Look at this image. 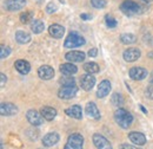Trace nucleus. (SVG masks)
<instances>
[{"instance_id": "39448f33", "label": "nucleus", "mask_w": 153, "mask_h": 149, "mask_svg": "<svg viewBox=\"0 0 153 149\" xmlns=\"http://www.w3.org/2000/svg\"><path fill=\"white\" fill-rule=\"evenodd\" d=\"M76 93H78V88L76 85H68V87H61V89L59 90L58 96L62 99H70L76 97Z\"/></svg>"}, {"instance_id": "6ab92c4d", "label": "nucleus", "mask_w": 153, "mask_h": 149, "mask_svg": "<svg viewBox=\"0 0 153 149\" xmlns=\"http://www.w3.org/2000/svg\"><path fill=\"white\" fill-rule=\"evenodd\" d=\"M140 57V51L135 47H131V49H127L125 52H124V59L126 62H134L137 60L138 58Z\"/></svg>"}, {"instance_id": "a878e982", "label": "nucleus", "mask_w": 153, "mask_h": 149, "mask_svg": "<svg viewBox=\"0 0 153 149\" xmlns=\"http://www.w3.org/2000/svg\"><path fill=\"white\" fill-rule=\"evenodd\" d=\"M45 29V25L41 20H33V23L31 24V30L34 32V33H41Z\"/></svg>"}, {"instance_id": "9b49d317", "label": "nucleus", "mask_w": 153, "mask_h": 149, "mask_svg": "<svg viewBox=\"0 0 153 149\" xmlns=\"http://www.w3.org/2000/svg\"><path fill=\"white\" fill-rule=\"evenodd\" d=\"M26 1L25 0H6L5 1V6L8 11H19L21 8L25 7Z\"/></svg>"}, {"instance_id": "dca6fc26", "label": "nucleus", "mask_w": 153, "mask_h": 149, "mask_svg": "<svg viewBox=\"0 0 153 149\" xmlns=\"http://www.w3.org/2000/svg\"><path fill=\"white\" fill-rule=\"evenodd\" d=\"M59 142V135L57 132H50L42 138V144L45 147H52Z\"/></svg>"}, {"instance_id": "c9c22d12", "label": "nucleus", "mask_w": 153, "mask_h": 149, "mask_svg": "<svg viewBox=\"0 0 153 149\" xmlns=\"http://www.w3.org/2000/svg\"><path fill=\"white\" fill-rule=\"evenodd\" d=\"M97 55H98V49L97 47H93V49H91L88 51V56L90 57H96Z\"/></svg>"}, {"instance_id": "b1692460", "label": "nucleus", "mask_w": 153, "mask_h": 149, "mask_svg": "<svg viewBox=\"0 0 153 149\" xmlns=\"http://www.w3.org/2000/svg\"><path fill=\"white\" fill-rule=\"evenodd\" d=\"M16 39H17V41L19 44H27L31 40V36L27 32H25V31H17Z\"/></svg>"}, {"instance_id": "a19ab883", "label": "nucleus", "mask_w": 153, "mask_h": 149, "mask_svg": "<svg viewBox=\"0 0 153 149\" xmlns=\"http://www.w3.org/2000/svg\"><path fill=\"white\" fill-rule=\"evenodd\" d=\"M141 1H144V2H151L153 0H141Z\"/></svg>"}, {"instance_id": "7c9ffc66", "label": "nucleus", "mask_w": 153, "mask_h": 149, "mask_svg": "<svg viewBox=\"0 0 153 149\" xmlns=\"http://www.w3.org/2000/svg\"><path fill=\"white\" fill-rule=\"evenodd\" d=\"M10 53H11V49H10L8 46L2 45V46H1V50H0V58H1V59H5L6 57L10 56Z\"/></svg>"}, {"instance_id": "2f4dec72", "label": "nucleus", "mask_w": 153, "mask_h": 149, "mask_svg": "<svg viewBox=\"0 0 153 149\" xmlns=\"http://www.w3.org/2000/svg\"><path fill=\"white\" fill-rule=\"evenodd\" d=\"M105 21H106V25H107L110 29H113V27L117 26V20H115L113 17L108 16V14L105 17Z\"/></svg>"}, {"instance_id": "aec40b11", "label": "nucleus", "mask_w": 153, "mask_h": 149, "mask_svg": "<svg viewBox=\"0 0 153 149\" xmlns=\"http://www.w3.org/2000/svg\"><path fill=\"white\" fill-rule=\"evenodd\" d=\"M14 66H16V69L18 70V72H20L21 74H27L30 72V70H31V65H30V63L28 62H26V60H17L16 63H14Z\"/></svg>"}, {"instance_id": "4c0bfd02", "label": "nucleus", "mask_w": 153, "mask_h": 149, "mask_svg": "<svg viewBox=\"0 0 153 149\" xmlns=\"http://www.w3.org/2000/svg\"><path fill=\"white\" fill-rule=\"evenodd\" d=\"M0 77H1V84H0V85H1V87H4V85H5V83H6V81H7V78H6V76H5L4 74H0Z\"/></svg>"}, {"instance_id": "f8f14e48", "label": "nucleus", "mask_w": 153, "mask_h": 149, "mask_svg": "<svg viewBox=\"0 0 153 149\" xmlns=\"http://www.w3.org/2000/svg\"><path fill=\"white\" fill-rule=\"evenodd\" d=\"M38 74L41 79L48 81L54 76V70L50 65H42L38 69Z\"/></svg>"}, {"instance_id": "ea45409f", "label": "nucleus", "mask_w": 153, "mask_h": 149, "mask_svg": "<svg viewBox=\"0 0 153 149\" xmlns=\"http://www.w3.org/2000/svg\"><path fill=\"white\" fill-rule=\"evenodd\" d=\"M140 109L143 110V112H145V114H147V110H146V109H145V108H144L143 105H140Z\"/></svg>"}, {"instance_id": "f257e3e1", "label": "nucleus", "mask_w": 153, "mask_h": 149, "mask_svg": "<svg viewBox=\"0 0 153 149\" xmlns=\"http://www.w3.org/2000/svg\"><path fill=\"white\" fill-rule=\"evenodd\" d=\"M114 120L119 127H121L123 129H127L133 122V116L127 110L120 108L114 112Z\"/></svg>"}, {"instance_id": "f03ea898", "label": "nucleus", "mask_w": 153, "mask_h": 149, "mask_svg": "<svg viewBox=\"0 0 153 149\" xmlns=\"http://www.w3.org/2000/svg\"><path fill=\"white\" fill-rule=\"evenodd\" d=\"M120 10L126 16H137V14H140L143 12L141 6L138 5L137 2L132 1V0H125L120 5Z\"/></svg>"}, {"instance_id": "a211bd4d", "label": "nucleus", "mask_w": 153, "mask_h": 149, "mask_svg": "<svg viewBox=\"0 0 153 149\" xmlns=\"http://www.w3.org/2000/svg\"><path fill=\"white\" fill-rule=\"evenodd\" d=\"M48 32L50 35L53 38H57V39H60L62 38L64 33H65V29L61 26V25H58V24H53L48 27Z\"/></svg>"}, {"instance_id": "4468645a", "label": "nucleus", "mask_w": 153, "mask_h": 149, "mask_svg": "<svg viewBox=\"0 0 153 149\" xmlns=\"http://www.w3.org/2000/svg\"><path fill=\"white\" fill-rule=\"evenodd\" d=\"M111 83L108 81H102L99 87H98V90H97V96L99 98H104L105 96H107L110 91H111Z\"/></svg>"}, {"instance_id": "cd10ccee", "label": "nucleus", "mask_w": 153, "mask_h": 149, "mask_svg": "<svg viewBox=\"0 0 153 149\" xmlns=\"http://www.w3.org/2000/svg\"><path fill=\"white\" fill-rule=\"evenodd\" d=\"M33 19V12L32 11H25L24 13L20 14V21L22 24H27Z\"/></svg>"}, {"instance_id": "4be33fe9", "label": "nucleus", "mask_w": 153, "mask_h": 149, "mask_svg": "<svg viewBox=\"0 0 153 149\" xmlns=\"http://www.w3.org/2000/svg\"><path fill=\"white\" fill-rule=\"evenodd\" d=\"M76 71H78L76 66L73 65L72 63H66V64L60 65V72L65 76H72V74H76Z\"/></svg>"}, {"instance_id": "f3484780", "label": "nucleus", "mask_w": 153, "mask_h": 149, "mask_svg": "<svg viewBox=\"0 0 153 149\" xmlns=\"http://www.w3.org/2000/svg\"><path fill=\"white\" fill-rule=\"evenodd\" d=\"M66 115H68L70 117H72V118H76V120H81V117H82V110H81V107L80 105H72V107H70V108H67L66 110Z\"/></svg>"}, {"instance_id": "f704fd0d", "label": "nucleus", "mask_w": 153, "mask_h": 149, "mask_svg": "<svg viewBox=\"0 0 153 149\" xmlns=\"http://www.w3.org/2000/svg\"><path fill=\"white\" fill-rule=\"evenodd\" d=\"M57 10H58V7L54 2H48L47 6H46V12H47V13H53V12H56Z\"/></svg>"}, {"instance_id": "6e6552de", "label": "nucleus", "mask_w": 153, "mask_h": 149, "mask_svg": "<svg viewBox=\"0 0 153 149\" xmlns=\"http://www.w3.org/2000/svg\"><path fill=\"white\" fill-rule=\"evenodd\" d=\"M26 117L32 126H40L44 122V116L41 115V112H38L37 110H28Z\"/></svg>"}, {"instance_id": "423d86ee", "label": "nucleus", "mask_w": 153, "mask_h": 149, "mask_svg": "<svg viewBox=\"0 0 153 149\" xmlns=\"http://www.w3.org/2000/svg\"><path fill=\"white\" fill-rule=\"evenodd\" d=\"M92 140H93L94 146L98 149H113L111 143L108 142V140L106 137H104L102 135H100V134H94Z\"/></svg>"}, {"instance_id": "e433bc0d", "label": "nucleus", "mask_w": 153, "mask_h": 149, "mask_svg": "<svg viewBox=\"0 0 153 149\" xmlns=\"http://www.w3.org/2000/svg\"><path fill=\"white\" fill-rule=\"evenodd\" d=\"M80 18L82 19V20H91V19H92V16H91V14L82 13V14H80Z\"/></svg>"}, {"instance_id": "0eeeda50", "label": "nucleus", "mask_w": 153, "mask_h": 149, "mask_svg": "<svg viewBox=\"0 0 153 149\" xmlns=\"http://www.w3.org/2000/svg\"><path fill=\"white\" fill-rule=\"evenodd\" d=\"M96 84V78L92 76L91 74H82L80 77V87L86 90V91H90Z\"/></svg>"}, {"instance_id": "7ed1b4c3", "label": "nucleus", "mask_w": 153, "mask_h": 149, "mask_svg": "<svg viewBox=\"0 0 153 149\" xmlns=\"http://www.w3.org/2000/svg\"><path fill=\"white\" fill-rule=\"evenodd\" d=\"M85 43L86 41H85L84 38L81 37V36H79L76 32H73V33H70L68 37L65 39L64 46L66 49H74V47H79V46L85 45Z\"/></svg>"}, {"instance_id": "5701e85b", "label": "nucleus", "mask_w": 153, "mask_h": 149, "mask_svg": "<svg viewBox=\"0 0 153 149\" xmlns=\"http://www.w3.org/2000/svg\"><path fill=\"white\" fill-rule=\"evenodd\" d=\"M40 112H41V115L44 116V118L46 121H52L57 116V110L54 108H51V107H44V108H41Z\"/></svg>"}, {"instance_id": "72a5a7b5", "label": "nucleus", "mask_w": 153, "mask_h": 149, "mask_svg": "<svg viewBox=\"0 0 153 149\" xmlns=\"http://www.w3.org/2000/svg\"><path fill=\"white\" fill-rule=\"evenodd\" d=\"M145 95H146V97L153 99V81L150 82V85H149L147 89L145 90Z\"/></svg>"}, {"instance_id": "9d476101", "label": "nucleus", "mask_w": 153, "mask_h": 149, "mask_svg": "<svg viewBox=\"0 0 153 149\" xmlns=\"http://www.w3.org/2000/svg\"><path fill=\"white\" fill-rule=\"evenodd\" d=\"M128 138L130 141L134 143L135 146H144L146 143V137L144 134L138 132V131H132L128 134Z\"/></svg>"}, {"instance_id": "ddd939ff", "label": "nucleus", "mask_w": 153, "mask_h": 149, "mask_svg": "<svg viewBox=\"0 0 153 149\" xmlns=\"http://www.w3.org/2000/svg\"><path fill=\"white\" fill-rule=\"evenodd\" d=\"M0 112L2 116H13L18 112V108L12 103H1Z\"/></svg>"}, {"instance_id": "473e14b6", "label": "nucleus", "mask_w": 153, "mask_h": 149, "mask_svg": "<svg viewBox=\"0 0 153 149\" xmlns=\"http://www.w3.org/2000/svg\"><path fill=\"white\" fill-rule=\"evenodd\" d=\"M91 4L96 8H104L106 6V1L105 0H91Z\"/></svg>"}, {"instance_id": "1a4fd4ad", "label": "nucleus", "mask_w": 153, "mask_h": 149, "mask_svg": "<svg viewBox=\"0 0 153 149\" xmlns=\"http://www.w3.org/2000/svg\"><path fill=\"white\" fill-rule=\"evenodd\" d=\"M130 77L134 81H141V79L147 77V70L144 68L134 66L130 70Z\"/></svg>"}, {"instance_id": "c756f323", "label": "nucleus", "mask_w": 153, "mask_h": 149, "mask_svg": "<svg viewBox=\"0 0 153 149\" xmlns=\"http://www.w3.org/2000/svg\"><path fill=\"white\" fill-rule=\"evenodd\" d=\"M62 87H68V85H76L74 84V78L73 77H70V76H66V77H62L60 81H59Z\"/></svg>"}, {"instance_id": "393cba45", "label": "nucleus", "mask_w": 153, "mask_h": 149, "mask_svg": "<svg viewBox=\"0 0 153 149\" xmlns=\"http://www.w3.org/2000/svg\"><path fill=\"white\" fill-rule=\"evenodd\" d=\"M84 70L87 72V74H98L99 72V65L97 63L93 62H88V63H85L84 64Z\"/></svg>"}, {"instance_id": "20e7f679", "label": "nucleus", "mask_w": 153, "mask_h": 149, "mask_svg": "<svg viewBox=\"0 0 153 149\" xmlns=\"http://www.w3.org/2000/svg\"><path fill=\"white\" fill-rule=\"evenodd\" d=\"M82 143H84L82 136L78 132H74L68 136L67 143L65 144L64 149H82Z\"/></svg>"}, {"instance_id": "2eb2a0df", "label": "nucleus", "mask_w": 153, "mask_h": 149, "mask_svg": "<svg viewBox=\"0 0 153 149\" xmlns=\"http://www.w3.org/2000/svg\"><path fill=\"white\" fill-rule=\"evenodd\" d=\"M65 58L72 63H81L85 59V53L82 51H71L66 53Z\"/></svg>"}, {"instance_id": "c85d7f7f", "label": "nucleus", "mask_w": 153, "mask_h": 149, "mask_svg": "<svg viewBox=\"0 0 153 149\" xmlns=\"http://www.w3.org/2000/svg\"><path fill=\"white\" fill-rule=\"evenodd\" d=\"M111 102L114 107H121L124 104V98L120 93H113V96L111 98Z\"/></svg>"}, {"instance_id": "412c9836", "label": "nucleus", "mask_w": 153, "mask_h": 149, "mask_svg": "<svg viewBox=\"0 0 153 149\" xmlns=\"http://www.w3.org/2000/svg\"><path fill=\"white\" fill-rule=\"evenodd\" d=\"M85 110H86V114L88 115V117H91V118H93V120H99V118H100V112H99L97 105L93 102L88 103V104L86 105V109H85Z\"/></svg>"}, {"instance_id": "58836bf2", "label": "nucleus", "mask_w": 153, "mask_h": 149, "mask_svg": "<svg viewBox=\"0 0 153 149\" xmlns=\"http://www.w3.org/2000/svg\"><path fill=\"white\" fill-rule=\"evenodd\" d=\"M120 149H135V148L132 147V146H130V144H127V143H124V144L120 146Z\"/></svg>"}, {"instance_id": "bb28decb", "label": "nucleus", "mask_w": 153, "mask_h": 149, "mask_svg": "<svg viewBox=\"0 0 153 149\" xmlns=\"http://www.w3.org/2000/svg\"><path fill=\"white\" fill-rule=\"evenodd\" d=\"M120 40H121V43H123V44L128 45V44H133V43H135L137 38H135V36L131 35V33H125V35H121Z\"/></svg>"}]
</instances>
